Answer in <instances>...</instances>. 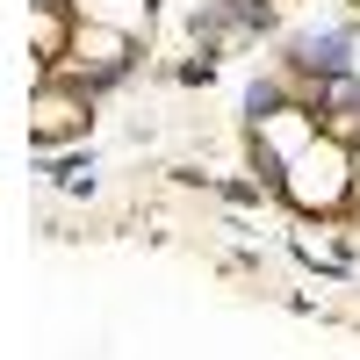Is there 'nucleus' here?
Returning a JSON list of instances; mask_svg holds the SVG:
<instances>
[{"label": "nucleus", "instance_id": "obj_1", "mask_svg": "<svg viewBox=\"0 0 360 360\" xmlns=\"http://www.w3.org/2000/svg\"><path fill=\"white\" fill-rule=\"evenodd\" d=\"M346 188H353V173H346V152H339L332 137H310L303 152L288 159V195H295V209H339Z\"/></svg>", "mask_w": 360, "mask_h": 360}, {"label": "nucleus", "instance_id": "obj_2", "mask_svg": "<svg viewBox=\"0 0 360 360\" xmlns=\"http://www.w3.org/2000/svg\"><path fill=\"white\" fill-rule=\"evenodd\" d=\"M115 58H123V29L79 22V37H72V72H115Z\"/></svg>", "mask_w": 360, "mask_h": 360}, {"label": "nucleus", "instance_id": "obj_4", "mask_svg": "<svg viewBox=\"0 0 360 360\" xmlns=\"http://www.w3.org/2000/svg\"><path fill=\"white\" fill-rule=\"evenodd\" d=\"M79 101L72 94H37V101H29V130H37V137H58V130H72L79 123Z\"/></svg>", "mask_w": 360, "mask_h": 360}, {"label": "nucleus", "instance_id": "obj_3", "mask_svg": "<svg viewBox=\"0 0 360 360\" xmlns=\"http://www.w3.org/2000/svg\"><path fill=\"white\" fill-rule=\"evenodd\" d=\"M79 22H101V29H144L152 22V0H79Z\"/></svg>", "mask_w": 360, "mask_h": 360}, {"label": "nucleus", "instance_id": "obj_5", "mask_svg": "<svg viewBox=\"0 0 360 360\" xmlns=\"http://www.w3.org/2000/svg\"><path fill=\"white\" fill-rule=\"evenodd\" d=\"M317 137V123H310V115H295V108H281V115H266V144H274V152H303V144Z\"/></svg>", "mask_w": 360, "mask_h": 360}]
</instances>
